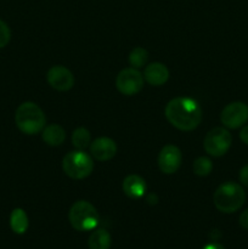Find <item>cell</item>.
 Here are the masks:
<instances>
[{
  "label": "cell",
  "mask_w": 248,
  "mask_h": 249,
  "mask_svg": "<svg viewBox=\"0 0 248 249\" xmlns=\"http://www.w3.org/2000/svg\"><path fill=\"white\" fill-rule=\"evenodd\" d=\"M168 122L181 131L195 130L202 122V108L191 97H175L164 109Z\"/></svg>",
  "instance_id": "6da1fadb"
},
{
  "label": "cell",
  "mask_w": 248,
  "mask_h": 249,
  "mask_svg": "<svg viewBox=\"0 0 248 249\" xmlns=\"http://www.w3.org/2000/svg\"><path fill=\"white\" fill-rule=\"evenodd\" d=\"M15 123L18 130L26 135H35L45 128L46 118L43 109L31 101L23 102L15 113Z\"/></svg>",
  "instance_id": "7a4b0ae2"
},
{
  "label": "cell",
  "mask_w": 248,
  "mask_h": 249,
  "mask_svg": "<svg viewBox=\"0 0 248 249\" xmlns=\"http://www.w3.org/2000/svg\"><path fill=\"white\" fill-rule=\"evenodd\" d=\"M213 202L215 208L221 213H235L245 204L246 192L237 182H224L214 192Z\"/></svg>",
  "instance_id": "3957f363"
},
{
  "label": "cell",
  "mask_w": 248,
  "mask_h": 249,
  "mask_svg": "<svg viewBox=\"0 0 248 249\" xmlns=\"http://www.w3.org/2000/svg\"><path fill=\"white\" fill-rule=\"evenodd\" d=\"M68 219L72 228L80 232L95 230L100 221L96 208L88 201H78L73 203L68 213Z\"/></svg>",
  "instance_id": "277c9868"
},
{
  "label": "cell",
  "mask_w": 248,
  "mask_h": 249,
  "mask_svg": "<svg viewBox=\"0 0 248 249\" xmlns=\"http://www.w3.org/2000/svg\"><path fill=\"white\" fill-rule=\"evenodd\" d=\"M62 169L67 177L74 180H82L89 177L94 170L92 157L84 151H71L63 157Z\"/></svg>",
  "instance_id": "5b68a950"
},
{
  "label": "cell",
  "mask_w": 248,
  "mask_h": 249,
  "mask_svg": "<svg viewBox=\"0 0 248 249\" xmlns=\"http://www.w3.org/2000/svg\"><path fill=\"white\" fill-rule=\"evenodd\" d=\"M232 136L226 128H214L207 133L203 141L204 151L212 157H221L231 147Z\"/></svg>",
  "instance_id": "8992f818"
},
{
  "label": "cell",
  "mask_w": 248,
  "mask_h": 249,
  "mask_svg": "<svg viewBox=\"0 0 248 249\" xmlns=\"http://www.w3.org/2000/svg\"><path fill=\"white\" fill-rule=\"evenodd\" d=\"M143 75L138 68L128 67L122 70L116 78V87L121 94L133 96L143 88Z\"/></svg>",
  "instance_id": "52a82bcc"
},
{
  "label": "cell",
  "mask_w": 248,
  "mask_h": 249,
  "mask_svg": "<svg viewBox=\"0 0 248 249\" xmlns=\"http://www.w3.org/2000/svg\"><path fill=\"white\" fill-rule=\"evenodd\" d=\"M220 121L228 129L241 128L248 121V106L241 101L226 105L220 113Z\"/></svg>",
  "instance_id": "ba28073f"
},
{
  "label": "cell",
  "mask_w": 248,
  "mask_h": 249,
  "mask_svg": "<svg viewBox=\"0 0 248 249\" xmlns=\"http://www.w3.org/2000/svg\"><path fill=\"white\" fill-rule=\"evenodd\" d=\"M181 151L177 146L165 145L158 155V167L164 174H174L181 165Z\"/></svg>",
  "instance_id": "9c48e42d"
},
{
  "label": "cell",
  "mask_w": 248,
  "mask_h": 249,
  "mask_svg": "<svg viewBox=\"0 0 248 249\" xmlns=\"http://www.w3.org/2000/svg\"><path fill=\"white\" fill-rule=\"evenodd\" d=\"M46 80L53 89L57 91H68L74 85V75L65 66H53L46 73Z\"/></svg>",
  "instance_id": "30bf717a"
},
{
  "label": "cell",
  "mask_w": 248,
  "mask_h": 249,
  "mask_svg": "<svg viewBox=\"0 0 248 249\" xmlns=\"http://www.w3.org/2000/svg\"><path fill=\"white\" fill-rule=\"evenodd\" d=\"M89 147L91 157L99 162H107V160H112L117 153L116 142L106 136L95 139L94 141H91Z\"/></svg>",
  "instance_id": "8fae6325"
},
{
  "label": "cell",
  "mask_w": 248,
  "mask_h": 249,
  "mask_svg": "<svg viewBox=\"0 0 248 249\" xmlns=\"http://www.w3.org/2000/svg\"><path fill=\"white\" fill-rule=\"evenodd\" d=\"M143 79L153 87H160L169 79V71L165 65L160 62H153L146 66L143 71Z\"/></svg>",
  "instance_id": "7c38bea8"
},
{
  "label": "cell",
  "mask_w": 248,
  "mask_h": 249,
  "mask_svg": "<svg viewBox=\"0 0 248 249\" xmlns=\"http://www.w3.org/2000/svg\"><path fill=\"white\" fill-rule=\"evenodd\" d=\"M122 189L129 198L139 199L145 196L147 186H146V181L140 175L130 174L123 180Z\"/></svg>",
  "instance_id": "4fadbf2b"
},
{
  "label": "cell",
  "mask_w": 248,
  "mask_h": 249,
  "mask_svg": "<svg viewBox=\"0 0 248 249\" xmlns=\"http://www.w3.org/2000/svg\"><path fill=\"white\" fill-rule=\"evenodd\" d=\"M41 138L46 145L60 146L66 139V131L60 124H49L41 131Z\"/></svg>",
  "instance_id": "5bb4252c"
},
{
  "label": "cell",
  "mask_w": 248,
  "mask_h": 249,
  "mask_svg": "<svg viewBox=\"0 0 248 249\" xmlns=\"http://www.w3.org/2000/svg\"><path fill=\"white\" fill-rule=\"evenodd\" d=\"M112 243L111 235L105 229H96L92 231L88 240L89 249H109Z\"/></svg>",
  "instance_id": "9a60e30c"
},
{
  "label": "cell",
  "mask_w": 248,
  "mask_h": 249,
  "mask_svg": "<svg viewBox=\"0 0 248 249\" xmlns=\"http://www.w3.org/2000/svg\"><path fill=\"white\" fill-rule=\"evenodd\" d=\"M28 216H27L26 212L21 208H16L12 211L11 215H10V226L11 230L17 235H23L27 230H28Z\"/></svg>",
  "instance_id": "2e32d148"
},
{
  "label": "cell",
  "mask_w": 248,
  "mask_h": 249,
  "mask_svg": "<svg viewBox=\"0 0 248 249\" xmlns=\"http://www.w3.org/2000/svg\"><path fill=\"white\" fill-rule=\"evenodd\" d=\"M72 143L75 147V150L84 151L91 143V134H90V131L87 128L79 126V128H77L73 131Z\"/></svg>",
  "instance_id": "e0dca14e"
},
{
  "label": "cell",
  "mask_w": 248,
  "mask_h": 249,
  "mask_svg": "<svg viewBox=\"0 0 248 249\" xmlns=\"http://www.w3.org/2000/svg\"><path fill=\"white\" fill-rule=\"evenodd\" d=\"M148 60V53L146 49L136 46L129 53V63L134 68H141L146 65Z\"/></svg>",
  "instance_id": "ac0fdd59"
},
{
  "label": "cell",
  "mask_w": 248,
  "mask_h": 249,
  "mask_svg": "<svg viewBox=\"0 0 248 249\" xmlns=\"http://www.w3.org/2000/svg\"><path fill=\"white\" fill-rule=\"evenodd\" d=\"M192 170L197 177H208L213 170V163L208 157H198L192 164Z\"/></svg>",
  "instance_id": "d6986e66"
},
{
  "label": "cell",
  "mask_w": 248,
  "mask_h": 249,
  "mask_svg": "<svg viewBox=\"0 0 248 249\" xmlns=\"http://www.w3.org/2000/svg\"><path fill=\"white\" fill-rule=\"evenodd\" d=\"M11 39V31L2 19H0V49L5 48Z\"/></svg>",
  "instance_id": "ffe728a7"
},
{
  "label": "cell",
  "mask_w": 248,
  "mask_h": 249,
  "mask_svg": "<svg viewBox=\"0 0 248 249\" xmlns=\"http://www.w3.org/2000/svg\"><path fill=\"white\" fill-rule=\"evenodd\" d=\"M240 182L243 186L248 187V164H246L242 169L240 170Z\"/></svg>",
  "instance_id": "44dd1931"
},
{
  "label": "cell",
  "mask_w": 248,
  "mask_h": 249,
  "mask_svg": "<svg viewBox=\"0 0 248 249\" xmlns=\"http://www.w3.org/2000/svg\"><path fill=\"white\" fill-rule=\"evenodd\" d=\"M240 225L242 226L243 229L248 230V209H246L245 212H242L240 216Z\"/></svg>",
  "instance_id": "7402d4cb"
},
{
  "label": "cell",
  "mask_w": 248,
  "mask_h": 249,
  "mask_svg": "<svg viewBox=\"0 0 248 249\" xmlns=\"http://www.w3.org/2000/svg\"><path fill=\"white\" fill-rule=\"evenodd\" d=\"M240 139L243 143L248 145V125H245L242 129H241Z\"/></svg>",
  "instance_id": "603a6c76"
},
{
  "label": "cell",
  "mask_w": 248,
  "mask_h": 249,
  "mask_svg": "<svg viewBox=\"0 0 248 249\" xmlns=\"http://www.w3.org/2000/svg\"><path fill=\"white\" fill-rule=\"evenodd\" d=\"M146 201L148 202V204H156L158 202L157 195H155V194L147 195V196H146Z\"/></svg>",
  "instance_id": "cb8c5ba5"
},
{
  "label": "cell",
  "mask_w": 248,
  "mask_h": 249,
  "mask_svg": "<svg viewBox=\"0 0 248 249\" xmlns=\"http://www.w3.org/2000/svg\"><path fill=\"white\" fill-rule=\"evenodd\" d=\"M203 249H225L221 245H219V243H209V245H206L203 247Z\"/></svg>",
  "instance_id": "d4e9b609"
}]
</instances>
